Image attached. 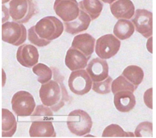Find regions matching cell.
Here are the masks:
<instances>
[{"instance_id":"cell-1","label":"cell","mask_w":156,"mask_h":138,"mask_svg":"<svg viewBox=\"0 0 156 138\" xmlns=\"http://www.w3.org/2000/svg\"><path fill=\"white\" fill-rule=\"evenodd\" d=\"M53 79L49 82L41 85L40 98L44 106L51 108L54 112H58L67 104L70 103L73 97L69 96L64 84V77L58 69L51 67Z\"/></svg>"},{"instance_id":"cell-2","label":"cell","mask_w":156,"mask_h":138,"mask_svg":"<svg viewBox=\"0 0 156 138\" xmlns=\"http://www.w3.org/2000/svg\"><path fill=\"white\" fill-rule=\"evenodd\" d=\"M8 9L12 21L21 24L29 22L39 12L36 0H11Z\"/></svg>"},{"instance_id":"cell-3","label":"cell","mask_w":156,"mask_h":138,"mask_svg":"<svg viewBox=\"0 0 156 138\" xmlns=\"http://www.w3.org/2000/svg\"><path fill=\"white\" fill-rule=\"evenodd\" d=\"M67 125L69 131L74 135L83 136L90 133L93 122L87 112L82 109H75L68 114Z\"/></svg>"},{"instance_id":"cell-4","label":"cell","mask_w":156,"mask_h":138,"mask_svg":"<svg viewBox=\"0 0 156 138\" xmlns=\"http://www.w3.org/2000/svg\"><path fill=\"white\" fill-rule=\"evenodd\" d=\"M35 29L41 38L53 41L62 35L64 30V25L55 16H48L38 21L35 25Z\"/></svg>"},{"instance_id":"cell-5","label":"cell","mask_w":156,"mask_h":138,"mask_svg":"<svg viewBox=\"0 0 156 138\" xmlns=\"http://www.w3.org/2000/svg\"><path fill=\"white\" fill-rule=\"evenodd\" d=\"M27 30L23 24L16 21H7L1 26V36L3 42L19 47L27 39Z\"/></svg>"},{"instance_id":"cell-6","label":"cell","mask_w":156,"mask_h":138,"mask_svg":"<svg viewBox=\"0 0 156 138\" xmlns=\"http://www.w3.org/2000/svg\"><path fill=\"white\" fill-rule=\"evenodd\" d=\"M11 104L12 111L18 117L30 116L36 107L34 96L27 91H19L15 93Z\"/></svg>"},{"instance_id":"cell-7","label":"cell","mask_w":156,"mask_h":138,"mask_svg":"<svg viewBox=\"0 0 156 138\" xmlns=\"http://www.w3.org/2000/svg\"><path fill=\"white\" fill-rule=\"evenodd\" d=\"M121 47V40L114 35H103L96 40L95 52L100 58L108 60L119 52Z\"/></svg>"},{"instance_id":"cell-8","label":"cell","mask_w":156,"mask_h":138,"mask_svg":"<svg viewBox=\"0 0 156 138\" xmlns=\"http://www.w3.org/2000/svg\"><path fill=\"white\" fill-rule=\"evenodd\" d=\"M92 85L93 81L86 69L72 71L68 79V87L72 93L78 96L86 95L90 91Z\"/></svg>"},{"instance_id":"cell-9","label":"cell","mask_w":156,"mask_h":138,"mask_svg":"<svg viewBox=\"0 0 156 138\" xmlns=\"http://www.w3.org/2000/svg\"><path fill=\"white\" fill-rule=\"evenodd\" d=\"M136 30L144 38L149 39L153 35V13L146 9H136L132 19Z\"/></svg>"},{"instance_id":"cell-10","label":"cell","mask_w":156,"mask_h":138,"mask_svg":"<svg viewBox=\"0 0 156 138\" xmlns=\"http://www.w3.org/2000/svg\"><path fill=\"white\" fill-rule=\"evenodd\" d=\"M54 10L62 21L68 22L77 18L81 9L76 0H55Z\"/></svg>"},{"instance_id":"cell-11","label":"cell","mask_w":156,"mask_h":138,"mask_svg":"<svg viewBox=\"0 0 156 138\" xmlns=\"http://www.w3.org/2000/svg\"><path fill=\"white\" fill-rule=\"evenodd\" d=\"M40 54L36 46L33 44H22L16 51V60L22 66L31 68L38 64Z\"/></svg>"},{"instance_id":"cell-12","label":"cell","mask_w":156,"mask_h":138,"mask_svg":"<svg viewBox=\"0 0 156 138\" xmlns=\"http://www.w3.org/2000/svg\"><path fill=\"white\" fill-rule=\"evenodd\" d=\"M93 82H101L108 77V65L100 57L90 60L86 68Z\"/></svg>"},{"instance_id":"cell-13","label":"cell","mask_w":156,"mask_h":138,"mask_svg":"<svg viewBox=\"0 0 156 138\" xmlns=\"http://www.w3.org/2000/svg\"><path fill=\"white\" fill-rule=\"evenodd\" d=\"M89 60L90 59L81 51L71 47L66 53L64 62L66 66L71 71H75L86 68Z\"/></svg>"},{"instance_id":"cell-14","label":"cell","mask_w":156,"mask_h":138,"mask_svg":"<svg viewBox=\"0 0 156 138\" xmlns=\"http://www.w3.org/2000/svg\"><path fill=\"white\" fill-rule=\"evenodd\" d=\"M113 103L115 108L121 113H128L134 109L136 104V97L132 92L121 91L114 94Z\"/></svg>"},{"instance_id":"cell-15","label":"cell","mask_w":156,"mask_h":138,"mask_svg":"<svg viewBox=\"0 0 156 138\" xmlns=\"http://www.w3.org/2000/svg\"><path fill=\"white\" fill-rule=\"evenodd\" d=\"M110 11L116 19H127L133 17L136 12L134 3L131 0H116L110 4Z\"/></svg>"},{"instance_id":"cell-16","label":"cell","mask_w":156,"mask_h":138,"mask_svg":"<svg viewBox=\"0 0 156 138\" xmlns=\"http://www.w3.org/2000/svg\"><path fill=\"white\" fill-rule=\"evenodd\" d=\"M96 40L90 34H79L76 35L72 42V47L80 50L90 59L92 53L95 50Z\"/></svg>"},{"instance_id":"cell-17","label":"cell","mask_w":156,"mask_h":138,"mask_svg":"<svg viewBox=\"0 0 156 138\" xmlns=\"http://www.w3.org/2000/svg\"><path fill=\"white\" fill-rule=\"evenodd\" d=\"M90 16L86 13L85 11L81 9L80 14L76 20L73 21L64 22L65 31L70 35H77L81 32L86 31L90 26L91 22Z\"/></svg>"},{"instance_id":"cell-18","label":"cell","mask_w":156,"mask_h":138,"mask_svg":"<svg viewBox=\"0 0 156 138\" xmlns=\"http://www.w3.org/2000/svg\"><path fill=\"white\" fill-rule=\"evenodd\" d=\"M29 133L31 137H55L53 121H32Z\"/></svg>"},{"instance_id":"cell-19","label":"cell","mask_w":156,"mask_h":138,"mask_svg":"<svg viewBox=\"0 0 156 138\" xmlns=\"http://www.w3.org/2000/svg\"><path fill=\"white\" fill-rule=\"evenodd\" d=\"M1 136L3 137H11L17 128L16 117L9 109H1Z\"/></svg>"},{"instance_id":"cell-20","label":"cell","mask_w":156,"mask_h":138,"mask_svg":"<svg viewBox=\"0 0 156 138\" xmlns=\"http://www.w3.org/2000/svg\"><path fill=\"white\" fill-rule=\"evenodd\" d=\"M135 29L132 21L127 19H119L113 27V35L119 39L126 40L132 37Z\"/></svg>"},{"instance_id":"cell-21","label":"cell","mask_w":156,"mask_h":138,"mask_svg":"<svg viewBox=\"0 0 156 138\" xmlns=\"http://www.w3.org/2000/svg\"><path fill=\"white\" fill-rule=\"evenodd\" d=\"M80 9L85 11L92 21L100 16L103 10V2L101 0H82L79 3Z\"/></svg>"},{"instance_id":"cell-22","label":"cell","mask_w":156,"mask_h":138,"mask_svg":"<svg viewBox=\"0 0 156 138\" xmlns=\"http://www.w3.org/2000/svg\"><path fill=\"white\" fill-rule=\"evenodd\" d=\"M122 75H123L126 79L136 87H138L144 79L143 69L140 66H135V65L129 66L125 68L122 73Z\"/></svg>"},{"instance_id":"cell-23","label":"cell","mask_w":156,"mask_h":138,"mask_svg":"<svg viewBox=\"0 0 156 138\" xmlns=\"http://www.w3.org/2000/svg\"><path fill=\"white\" fill-rule=\"evenodd\" d=\"M54 119V111L48 106L38 105L35 110L30 115L31 121H53Z\"/></svg>"},{"instance_id":"cell-24","label":"cell","mask_w":156,"mask_h":138,"mask_svg":"<svg viewBox=\"0 0 156 138\" xmlns=\"http://www.w3.org/2000/svg\"><path fill=\"white\" fill-rule=\"evenodd\" d=\"M33 73L37 76V81L41 84L49 82L53 79V70L43 63H38L32 67Z\"/></svg>"},{"instance_id":"cell-25","label":"cell","mask_w":156,"mask_h":138,"mask_svg":"<svg viewBox=\"0 0 156 138\" xmlns=\"http://www.w3.org/2000/svg\"><path fill=\"white\" fill-rule=\"evenodd\" d=\"M138 87L132 84V82L126 79L123 75H120L116 79L113 80L112 82V93L113 94L121 92V91H131L134 93L137 89Z\"/></svg>"},{"instance_id":"cell-26","label":"cell","mask_w":156,"mask_h":138,"mask_svg":"<svg viewBox=\"0 0 156 138\" xmlns=\"http://www.w3.org/2000/svg\"><path fill=\"white\" fill-rule=\"evenodd\" d=\"M103 137H128L135 136L132 133H126L118 124H110L105 128L102 134Z\"/></svg>"},{"instance_id":"cell-27","label":"cell","mask_w":156,"mask_h":138,"mask_svg":"<svg viewBox=\"0 0 156 138\" xmlns=\"http://www.w3.org/2000/svg\"><path fill=\"white\" fill-rule=\"evenodd\" d=\"M112 82H113V79L108 76L106 79L101 82H93L92 85V89L94 93L101 95H105L108 94L112 92Z\"/></svg>"},{"instance_id":"cell-28","label":"cell","mask_w":156,"mask_h":138,"mask_svg":"<svg viewBox=\"0 0 156 138\" xmlns=\"http://www.w3.org/2000/svg\"><path fill=\"white\" fill-rule=\"evenodd\" d=\"M136 137H152L153 136V123L149 121L140 123L135 130Z\"/></svg>"},{"instance_id":"cell-29","label":"cell","mask_w":156,"mask_h":138,"mask_svg":"<svg viewBox=\"0 0 156 138\" xmlns=\"http://www.w3.org/2000/svg\"><path fill=\"white\" fill-rule=\"evenodd\" d=\"M27 39L31 42V44L36 46V47H40V48L45 47V46L48 45L51 42V41L44 39L41 38L37 35V33L35 32V25L31 26L30 29H28V32H27Z\"/></svg>"},{"instance_id":"cell-30","label":"cell","mask_w":156,"mask_h":138,"mask_svg":"<svg viewBox=\"0 0 156 138\" xmlns=\"http://www.w3.org/2000/svg\"><path fill=\"white\" fill-rule=\"evenodd\" d=\"M143 100L145 106L151 109H153V88H151L145 91L143 95Z\"/></svg>"},{"instance_id":"cell-31","label":"cell","mask_w":156,"mask_h":138,"mask_svg":"<svg viewBox=\"0 0 156 138\" xmlns=\"http://www.w3.org/2000/svg\"><path fill=\"white\" fill-rule=\"evenodd\" d=\"M2 23H5L8 21V19L10 17V12L9 9L6 8L4 5H2Z\"/></svg>"},{"instance_id":"cell-32","label":"cell","mask_w":156,"mask_h":138,"mask_svg":"<svg viewBox=\"0 0 156 138\" xmlns=\"http://www.w3.org/2000/svg\"><path fill=\"white\" fill-rule=\"evenodd\" d=\"M146 48H147V50L150 52V53H153V38H152V36L149 38L148 40H147Z\"/></svg>"},{"instance_id":"cell-33","label":"cell","mask_w":156,"mask_h":138,"mask_svg":"<svg viewBox=\"0 0 156 138\" xmlns=\"http://www.w3.org/2000/svg\"><path fill=\"white\" fill-rule=\"evenodd\" d=\"M103 3H108V4H112L113 3H114L116 0H101Z\"/></svg>"},{"instance_id":"cell-34","label":"cell","mask_w":156,"mask_h":138,"mask_svg":"<svg viewBox=\"0 0 156 138\" xmlns=\"http://www.w3.org/2000/svg\"><path fill=\"white\" fill-rule=\"evenodd\" d=\"M2 72H3V83H2V87H3L6 82V79H4V75H5V74H4V71H3V69H2Z\"/></svg>"},{"instance_id":"cell-35","label":"cell","mask_w":156,"mask_h":138,"mask_svg":"<svg viewBox=\"0 0 156 138\" xmlns=\"http://www.w3.org/2000/svg\"><path fill=\"white\" fill-rule=\"evenodd\" d=\"M11 0H1V3H2V4H5V3H8V2H10Z\"/></svg>"}]
</instances>
